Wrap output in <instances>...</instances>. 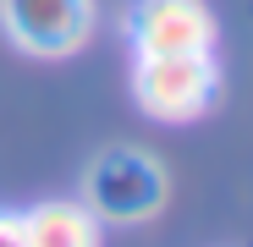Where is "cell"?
Masks as SVG:
<instances>
[{
	"mask_svg": "<svg viewBox=\"0 0 253 247\" xmlns=\"http://www.w3.org/2000/svg\"><path fill=\"white\" fill-rule=\"evenodd\" d=\"M220 94V71L215 55H138L132 61V99L143 115L182 127L198 121Z\"/></svg>",
	"mask_w": 253,
	"mask_h": 247,
	"instance_id": "1",
	"label": "cell"
},
{
	"mask_svg": "<svg viewBox=\"0 0 253 247\" xmlns=\"http://www.w3.org/2000/svg\"><path fill=\"white\" fill-rule=\"evenodd\" d=\"M83 203L94 209L99 225H149L165 209V171L143 148H110L88 171Z\"/></svg>",
	"mask_w": 253,
	"mask_h": 247,
	"instance_id": "2",
	"label": "cell"
},
{
	"mask_svg": "<svg viewBox=\"0 0 253 247\" xmlns=\"http://www.w3.org/2000/svg\"><path fill=\"white\" fill-rule=\"evenodd\" d=\"M94 0H0V28L39 61H66L94 38Z\"/></svg>",
	"mask_w": 253,
	"mask_h": 247,
	"instance_id": "3",
	"label": "cell"
},
{
	"mask_svg": "<svg viewBox=\"0 0 253 247\" xmlns=\"http://www.w3.org/2000/svg\"><path fill=\"white\" fill-rule=\"evenodd\" d=\"M215 11L204 0H138L126 11L132 55H215Z\"/></svg>",
	"mask_w": 253,
	"mask_h": 247,
	"instance_id": "4",
	"label": "cell"
},
{
	"mask_svg": "<svg viewBox=\"0 0 253 247\" xmlns=\"http://www.w3.org/2000/svg\"><path fill=\"white\" fill-rule=\"evenodd\" d=\"M28 247H105V225L88 203H39L22 214Z\"/></svg>",
	"mask_w": 253,
	"mask_h": 247,
	"instance_id": "5",
	"label": "cell"
},
{
	"mask_svg": "<svg viewBox=\"0 0 253 247\" xmlns=\"http://www.w3.org/2000/svg\"><path fill=\"white\" fill-rule=\"evenodd\" d=\"M0 247H28V236H22V214H11V209H0Z\"/></svg>",
	"mask_w": 253,
	"mask_h": 247,
	"instance_id": "6",
	"label": "cell"
}]
</instances>
